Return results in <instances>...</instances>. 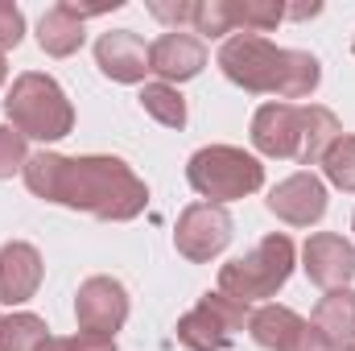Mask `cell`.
<instances>
[{
    "instance_id": "6da1fadb",
    "label": "cell",
    "mask_w": 355,
    "mask_h": 351,
    "mask_svg": "<svg viewBox=\"0 0 355 351\" xmlns=\"http://www.w3.org/2000/svg\"><path fill=\"white\" fill-rule=\"evenodd\" d=\"M25 186L58 207L71 211H87L95 219H137L149 207V186L132 174V166H124L120 157H62V153H33L25 162Z\"/></svg>"
},
{
    "instance_id": "7a4b0ae2",
    "label": "cell",
    "mask_w": 355,
    "mask_h": 351,
    "mask_svg": "<svg viewBox=\"0 0 355 351\" xmlns=\"http://www.w3.org/2000/svg\"><path fill=\"white\" fill-rule=\"evenodd\" d=\"M219 71L244 91L277 95V99H306L314 95L322 67L306 50H281L261 33H236L219 50Z\"/></svg>"
},
{
    "instance_id": "3957f363",
    "label": "cell",
    "mask_w": 355,
    "mask_h": 351,
    "mask_svg": "<svg viewBox=\"0 0 355 351\" xmlns=\"http://www.w3.org/2000/svg\"><path fill=\"white\" fill-rule=\"evenodd\" d=\"M343 137L339 116L331 108H302V103H265L252 116V145L265 157H293L302 166H314L327 157V149Z\"/></svg>"
},
{
    "instance_id": "277c9868",
    "label": "cell",
    "mask_w": 355,
    "mask_h": 351,
    "mask_svg": "<svg viewBox=\"0 0 355 351\" xmlns=\"http://www.w3.org/2000/svg\"><path fill=\"white\" fill-rule=\"evenodd\" d=\"M4 112L21 137H37V141H62L75 128V108L67 91L37 71L17 75V83L4 99Z\"/></svg>"
},
{
    "instance_id": "5b68a950",
    "label": "cell",
    "mask_w": 355,
    "mask_h": 351,
    "mask_svg": "<svg viewBox=\"0 0 355 351\" xmlns=\"http://www.w3.org/2000/svg\"><path fill=\"white\" fill-rule=\"evenodd\" d=\"M186 182L207 198V203H232V198H248L265 186V166L236 149V145H207L186 162Z\"/></svg>"
},
{
    "instance_id": "8992f818",
    "label": "cell",
    "mask_w": 355,
    "mask_h": 351,
    "mask_svg": "<svg viewBox=\"0 0 355 351\" xmlns=\"http://www.w3.org/2000/svg\"><path fill=\"white\" fill-rule=\"evenodd\" d=\"M293 273V240L272 232L265 236L252 252L236 257L219 268V293L236 298V302H261V298H272Z\"/></svg>"
},
{
    "instance_id": "52a82bcc",
    "label": "cell",
    "mask_w": 355,
    "mask_h": 351,
    "mask_svg": "<svg viewBox=\"0 0 355 351\" xmlns=\"http://www.w3.org/2000/svg\"><path fill=\"white\" fill-rule=\"evenodd\" d=\"M252 310L227 293H202L194 310H186L178 318V343L190 351H227L236 343V335L248 327Z\"/></svg>"
},
{
    "instance_id": "ba28073f",
    "label": "cell",
    "mask_w": 355,
    "mask_h": 351,
    "mask_svg": "<svg viewBox=\"0 0 355 351\" xmlns=\"http://www.w3.org/2000/svg\"><path fill=\"white\" fill-rule=\"evenodd\" d=\"M232 244V215L219 203H190L178 215L174 248L194 264H207Z\"/></svg>"
},
{
    "instance_id": "9c48e42d",
    "label": "cell",
    "mask_w": 355,
    "mask_h": 351,
    "mask_svg": "<svg viewBox=\"0 0 355 351\" xmlns=\"http://www.w3.org/2000/svg\"><path fill=\"white\" fill-rule=\"evenodd\" d=\"M75 318L79 331L112 339L128 323V289L116 277H87L75 293Z\"/></svg>"
},
{
    "instance_id": "30bf717a",
    "label": "cell",
    "mask_w": 355,
    "mask_h": 351,
    "mask_svg": "<svg viewBox=\"0 0 355 351\" xmlns=\"http://www.w3.org/2000/svg\"><path fill=\"white\" fill-rule=\"evenodd\" d=\"M268 211L289 228H310V223H318L327 215V186L310 170L289 174L285 182H277L268 190Z\"/></svg>"
},
{
    "instance_id": "8fae6325",
    "label": "cell",
    "mask_w": 355,
    "mask_h": 351,
    "mask_svg": "<svg viewBox=\"0 0 355 351\" xmlns=\"http://www.w3.org/2000/svg\"><path fill=\"white\" fill-rule=\"evenodd\" d=\"M302 261H306L302 264L306 277L322 289H347V281L355 277V248L335 232L310 236L306 248H302Z\"/></svg>"
},
{
    "instance_id": "7c38bea8",
    "label": "cell",
    "mask_w": 355,
    "mask_h": 351,
    "mask_svg": "<svg viewBox=\"0 0 355 351\" xmlns=\"http://www.w3.org/2000/svg\"><path fill=\"white\" fill-rule=\"evenodd\" d=\"M202 67H207V46H202L194 33L170 29V33H162V37L149 46V71L162 75L166 83H186V79H194Z\"/></svg>"
},
{
    "instance_id": "4fadbf2b",
    "label": "cell",
    "mask_w": 355,
    "mask_h": 351,
    "mask_svg": "<svg viewBox=\"0 0 355 351\" xmlns=\"http://www.w3.org/2000/svg\"><path fill=\"white\" fill-rule=\"evenodd\" d=\"M95 62L116 83H141L149 71V46L132 29H112L95 42Z\"/></svg>"
},
{
    "instance_id": "5bb4252c",
    "label": "cell",
    "mask_w": 355,
    "mask_h": 351,
    "mask_svg": "<svg viewBox=\"0 0 355 351\" xmlns=\"http://www.w3.org/2000/svg\"><path fill=\"white\" fill-rule=\"evenodd\" d=\"M42 252L25 240H12L0 248V302L4 306H21L37 293L42 285Z\"/></svg>"
},
{
    "instance_id": "9a60e30c",
    "label": "cell",
    "mask_w": 355,
    "mask_h": 351,
    "mask_svg": "<svg viewBox=\"0 0 355 351\" xmlns=\"http://www.w3.org/2000/svg\"><path fill=\"white\" fill-rule=\"evenodd\" d=\"M83 37H87L83 33V17L67 0H58L54 8H46L42 21H37V46L46 54H54V58H71L83 46Z\"/></svg>"
},
{
    "instance_id": "2e32d148",
    "label": "cell",
    "mask_w": 355,
    "mask_h": 351,
    "mask_svg": "<svg viewBox=\"0 0 355 351\" xmlns=\"http://www.w3.org/2000/svg\"><path fill=\"white\" fill-rule=\"evenodd\" d=\"M314 327L327 335L335 351L355 343V289H327V298L314 306Z\"/></svg>"
},
{
    "instance_id": "e0dca14e",
    "label": "cell",
    "mask_w": 355,
    "mask_h": 351,
    "mask_svg": "<svg viewBox=\"0 0 355 351\" xmlns=\"http://www.w3.org/2000/svg\"><path fill=\"white\" fill-rule=\"evenodd\" d=\"M50 343V327L37 314H8L0 323V351H42Z\"/></svg>"
},
{
    "instance_id": "ac0fdd59",
    "label": "cell",
    "mask_w": 355,
    "mask_h": 351,
    "mask_svg": "<svg viewBox=\"0 0 355 351\" xmlns=\"http://www.w3.org/2000/svg\"><path fill=\"white\" fill-rule=\"evenodd\" d=\"M232 8V33H265L285 17V4L277 0H227Z\"/></svg>"
},
{
    "instance_id": "d6986e66",
    "label": "cell",
    "mask_w": 355,
    "mask_h": 351,
    "mask_svg": "<svg viewBox=\"0 0 355 351\" xmlns=\"http://www.w3.org/2000/svg\"><path fill=\"white\" fill-rule=\"evenodd\" d=\"M141 108H145L157 124H166V128H182V124H186V99H182L178 87H170V83H145Z\"/></svg>"
},
{
    "instance_id": "ffe728a7",
    "label": "cell",
    "mask_w": 355,
    "mask_h": 351,
    "mask_svg": "<svg viewBox=\"0 0 355 351\" xmlns=\"http://www.w3.org/2000/svg\"><path fill=\"white\" fill-rule=\"evenodd\" d=\"M318 166H322V174L331 178V186L355 190V137H339Z\"/></svg>"
},
{
    "instance_id": "44dd1931",
    "label": "cell",
    "mask_w": 355,
    "mask_h": 351,
    "mask_svg": "<svg viewBox=\"0 0 355 351\" xmlns=\"http://www.w3.org/2000/svg\"><path fill=\"white\" fill-rule=\"evenodd\" d=\"M194 29L207 33V37L232 33V8H227V0H198V8H194Z\"/></svg>"
},
{
    "instance_id": "7402d4cb",
    "label": "cell",
    "mask_w": 355,
    "mask_h": 351,
    "mask_svg": "<svg viewBox=\"0 0 355 351\" xmlns=\"http://www.w3.org/2000/svg\"><path fill=\"white\" fill-rule=\"evenodd\" d=\"M25 162H29L25 137L12 124H0V178H12L17 170H25Z\"/></svg>"
},
{
    "instance_id": "603a6c76",
    "label": "cell",
    "mask_w": 355,
    "mask_h": 351,
    "mask_svg": "<svg viewBox=\"0 0 355 351\" xmlns=\"http://www.w3.org/2000/svg\"><path fill=\"white\" fill-rule=\"evenodd\" d=\"M277 351H335L327 343V335L314 327V323H306V318H297V327L281 339V348Z\"/></svg>"
},
{
    "instance_id": "cb8c5ba5",
    "label": "cell",
    "mask_w": 355,
    "mask_h": 351,
    "mask_svg": "<svg viewBox=\"0 0 355 351\" xmlns=\"http://www.w3.org/2000/svg\"><path fill=\"white\" fill-rule=\"evenodd\" d=\"M21 37H25V17H21V8L8 4V0H0V54L12 50V46H21Z\"/></svg>"
},
{
    "instance_id": "d4e9b609",
    "label": "cell",
    "mask_w": 355,
    "mask_h": 351,
    "mask_svg": "<svg viewBox=\"0 0 355 351\" xmlns=\"http://www.w3.org/2000/svg\"><path fill=\"white\" fill-rule=\"evenodd\" d=\"M42 351H116V339H103V335H71V339H54L50 335V343Z\"/></svg>"
},
{
    "instance_id": "484cf974",
    "label": "cell",
    "mask_w": 355,
    "mask_h": 351,
    "mask_svg": "<svg viewBox=\"0 0 355 351\" xmlns=\"http://www.w3.org/2000/svg\"><path fill=\"white\" fill-rule=\"evenodd\" d=\"M194 8H198V0H178V4L153 0V4H149V12H153L157 21H166V25H194Z\"/></svg>"
},
{
    "instance_id": "4316f807",
    "label": "cell",
    "mask_w": 355,
    "mask_h": 351,
    "mask_svg": "<svg viewBox=\"0 0 355 351\" xmlns=\"http://www.w3.org/2000/svg\"><path fill=\"white\" fill-rule=\"evenodd\" d=\"M318 12H322V4H318V0L297 4V8H285V17H293V21H306V17H318Z\"/></svg>"
},
{
    "instance_id": "83f0119b",
    "label": "cell",
    "mask_w": 355,
    "mask_h": 351,
    "mask_svg": "<svg viewBox=\"0 0 355 351\" xmlns=\"http://www.w3.org/2000/svg\"><path fill=\"white\" fill-rule=\"evenodd\" d=\"M4 75H8V67H4V54H0V83H4Z\"/></svg>"
},
{
    "instance_id": "f1b7e54d",
    "label": "cell",
    "mask_w": 355,
    "mask_h": 351,
    "mask_svg": "<svg viewBox=\"0 0 355 351\" xmlns=\"http://www.w3.org/2000/svg\"><path fill=\"white\" fill-rule=\"evenodd\" d=\"M343 351H355V343H352V348H343Z\"/></svg>"
},
{
    "instance_id": "f546056e",
    "label": "cell",
    "mask_w": 355,
    "mask_h": 351,
    "mask_svg": "<svg viewBox=\"0 0 355 351\" xmlns=\"http://www.w3.org/2000/svg\"><path fill=\"white\" fill-rule=\"evenodd\" d=\"M352 50H355V42H352Z\"/></svg>"
},
{
    "instance_id": "4dcf8cb0",
    "label": "cell",
    "mask_w": 355,
    "mask_h": 351,
    "mask_svg": "<svg viewBox=\"0 0 355 351\" xmlns=\"http://www.w3.org/2000/svg\"><path fill=\"white\" fill-rule=\"evenodd\" d=\"M352 228H355V219H352Z\"/></svg>"
},
{
    "instance_id": "1f68e13d",
    "label": "cell",
    "mask_w": 355,
    "mask_h": 351,
    "mask_svg": "<svg viewBox=\"0 0 355 351\" xmlns=\"http://www.w3.org/2000/svg\"><path fill=\"white\" fill-rule=\"evenodd\" d=\"M0 323H4V318H0Z\"/></svg>"
}]
</instances>
